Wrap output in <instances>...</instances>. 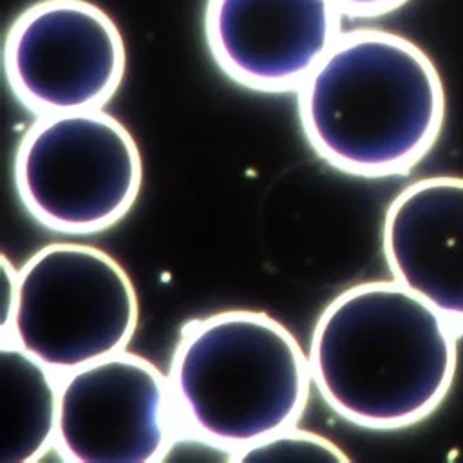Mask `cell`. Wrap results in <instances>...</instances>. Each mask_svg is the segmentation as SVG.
<instances>
[{
    "label": "cell",
    "instance_id": "obj_1",
    "mask_svg": "<svg viewBox=\"0 0 463 463\" xmlns=\"http://www.w3.org/2000/svg\"><path fill=\"white\" fill-rule=\"evenodd\" d=\"M461 329L398 280L345 288L318 315L307 360L331 411L371 430L430 416L458 367Z\"/></svg>",
    "mask_w": 463,
    "mask_h": 463
},
{
    "label": "cell",
    "instance_id": "obj_2",
    "mask_svg": "<svg viewBox=\"0 0 463 463\" xmlns=\"http://www.w3.org/2000/svg\"><path fill=\"white\" fill-rule=\"evenodd\" d=\"M302 134L333 168L360 177L409 172L438 141L445 87L432 58L403 34L342 33L297 89Z\"/></svg>",
    "mask_w": 463,
    "mask_h": 463
},
{
    "label": "cell",
    "instance_id": "obj_3",
    "mask_svg": "<svg viewBox=\"0 0 463 463\" xmlns=\"http://www.w3.org/2000/svg\"><path fill=\"white\" fill-rule=\"evenodd\" d=\"M168 382L181 425L233 452L295 425L313 383L295 335L255 309L186 322Z\"/></svg>",
    "mask_w": 463,
    "mask_h": 463
},
{
    "label": "cell",
    "instance_id": "obj_4",
    "mask_svg": "<svg viewBox=\"0 0 463 463\" xmlns=\"http://www.w3.org/2000/svg\"><path fill=\"white\" fill-rule=\"evenodd\" d=\"M137 317L134 282L110 253L51 242L18 268L16 304L2 340L63 376L127 349Z\"/></svg>",
    "mask_w": 463,
    "mask_h": 463
},
{
    "label": "cell",
    "instance_id": "obj_5",
    "mask_svg": "<svg viewBox=\"0 0 463 463\" xmlns=\"http://www.w3.org/2000/svg\"><path fill=\"white\" fill-rule=\"evenodd\" d=\"M16 194L43 228L81 235L119 222L134 206L143 163L130 130L103 109L38 116L13 165Z\"/></svg>",
    "mask_w": 463,
    "mask_h": 463
},
{
    "label": "cell",
    "instance_id": "obj_6",
    "mask_svg": "<svg viewBox=\"0 0 463 463\" xmlns=\"http://www.w3.org/2000/svg\"><path fill=\"white\" fill-rule=\"evenodd\" d=\"M125 69L121 31L90 0H36L5 33L7 85L34 116L103 109Z\"/></svg>",
    "mask_w": 463,
    "mask_h": 463
},
{
    "label": "cell",
    "instance_id": "obj_7",
    "mask_svg": "<svg viewBox=\"0 0 463 463\" xmlns=\"http://www.w3.org/2000/svg\"><path fill=\"white\" fill-rule=\"evenodd\" d=\"M181 427L168 374L137 353L60 376L54 450L63 461H163Z\"/></svg>",
    "mask_w": 463,
    "mask_h": 463
},
{
    "label": "cell",
    "instance_id": "obj_8",
    "mask_svg": "<svg viewBox=\"0 0 463 463\" xmlns=\"http://www.w3.org/2000/svg\"><path fill=\"white\" fill-rule=\"evenodd\" d=\"M203 31L233 83L297 92L342 34V13L331 0H206Z\"/></svg>",
    "mask_w": 463,
    "mask_h": 463
},
{
    "label": "cell",
    "instance_id": "obj_9",
    "mask_svg": "<svg viewBox=\"0 0 463 463\" xmlns=\"http://www.w3.org/2000/svg\"><path fill=\"white\" fill-rule=\"evenodd\" d=\"M382 248L392 279L463 331V177L407 184L387 206Z\"/></svg>",
    "mask_w": 463,
    "mask_h": 463
},
{
    "label": "cell",
    "instance_id": "obj_10",
    "mask_svg": "<svg viewBox=\"0 0 463 463\" xmlns=\"http://www.w3.org/2000/svg\"><path fill=\"white\" fill-rule=\"evenodd\" d=\"M60 374L0 340V463L40 461L54 450Z\"/></svg>",
    "mask_w": 463,
    "mask_h": 463
},
{
    "label": "cell",
    "instance_id": "obj_11",
    "mask_svg": "<svg viewBox=\"0 0 463 463\" xmlns=\"http://www.w3.org/2000/svg\"><path fill=\"white\" fill-rule=\"evenodd\" d=\"M233 461H333L345 463L349 456L326 436L298 429L297 425L277 430L244 449L235 450Z\"/></svg>",
    "mask_w": 463,
    "mask_h": 463
},
{
    "label": "cell",
    "instance_id": "obj_12",
    "mask_svg": "<svg viewBox=\"0 0 463 463\" xmlns=\"http://www.w3.org/2000/svg\"><path fill=\"white\" fill-rule=\"evenodd\" d=\"M338 11L353 18H371L392 13L409 0H331Z\"/></svg>",
    "mask_w": 463,
    "mask_h": 463
},
{
    "label": "cell",
    "instance_id": "obj_13",
    "mask_svg": "<svg viewBox=\"0 0 463 463\" xmlns=\"http://www.w3.org/2000/svg\"><path fill=\"white\" fill-rule=\"evenodd\" d=\"M2 260V322L0 331L4 333L11 322L14 304H16V291H18V269L7 259L5 253L0 257Z\"/></svg>",
    "mask_w": 463,
    "mask_h": 463
}]
</instances>
